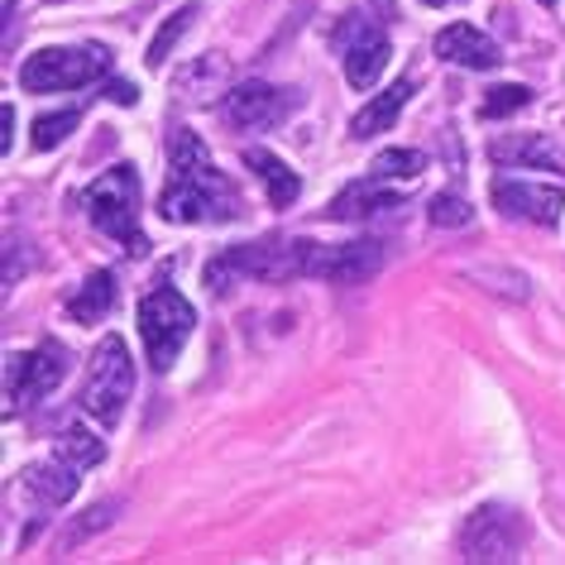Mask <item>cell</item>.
<instances>
[{
  "label": "cell",
  "instance_id": "obj_2",
  "mask_svg": "<svg viewBox=\"0 0 565 565\" xmlns=\"http://www.w3.org/2000/svg\"><path fill=\"white\" fill-rule=\"evenodd\" d=\"M239 278L282 282V278H312V245L307 239H254V245L225 249L206 264V288L231 292Z\"/></svg>",
  "mask_w": 565,
  "mask_h": 565
},
{
  "label": "cell",
  "instance_id": "obj_4",
  "mask_svg": "<svg viewBox=\"0 0 565 565\" xmlns=\"http://www.w3.org/2000/svg\"><path fill=\"white\" fill-rule=\"evenodd\" d=\"M196 331V307L182 298L178 288H153L139 302V335H145L153 374H168L188 345V335Z\"/></svg>",
  "mask_w": 565,
  "mask_h": 565
},
{
  "label": "cell",
  "instance_id": "obj_17",
  "mask_svg": "<svg viewBox=\"0 0 565 565\" xmlns=\"http://www.w3.org/2000/svg\"><path fill=\"white\" fill-rule=\"evenodd\" d=\"M245 163L259 173V182H264V192H268V202H274V211H288L292 202H298V192H302V182H298V173H292L282 159H274L268 149H249L245 153Z\"/></svg>",
  "mask_w": 565,
  "mask_h": 565
},
{
  "label": "cell",
  "instance_id": "obj_22",
  "mask_svg": "<svg viewBox=\"0 0 565 565\" xmlns=\"http://www.w3.org/2000/svg\"><path fill=\"white\" fill-rule=\"evenodd\" d=\"M82 125V110L73 106V110H53V116H39L34 120V149L44 153V149H58L67 135H73Z\"/></svg>",
  "mask_w": 565,
  "mask_h": 565
},
{
  "label": "cell",
  "instance_id": "obj_25",
  "mask_svg": "<svg viewBox=\"0 0 565 565\" xmlns=\"http://www.w3.org/2000/svg\"><path fill=\"white\" fill-rule=\"evenodd\" d=\"M427 216H431V225H446V231L450 225H470V202H465L460 192H436Z\"/></svg>",
  "mask_w": 565,
  "mask_h": 565
},
{
  "label": "cell",
  "instance_id": "obj_18",
  "mask_svg": "<svg viewBox=\"0 0 565 565\" xmlns=\"http://www.w3.org/2000/svg\"><path fill=\"white\" fill-rule=\"evenodd\" d=\"M489 159L513 168V163H532V168H551V173H561V153L546 145L542 135H508V139H493L489 145Z\"/></svg>",
  "mask_w": 565,
  "mask_h": 565
},
{
  "label": "cell",
  "instance_id": "obj_19",
  "mask_svg": "<svg viewBox=\"0 0 565 565\" xmlns=\"http://www.w3.org/2000/svg\"><path fill=\"white\" fill-rule=\"evenodd\" d=\"M110 307H116V278L102 268V274H92L73 298H67V317L82 321V327H96V321H106Z\"/></svg>",
  "mask_w": 565,
  "mask_h": 565
},
{
  "label": "cell",
  "instance_id": "obj_27",
  "mask_svg": "<svg viewBox=\"0 0 565 565\" xmlns=\"http://www.w3.org/2000/svg\"><path fill=\"white\" fill-rule=\"evenodd\" d=\"M106 102H116V106H135V102H139L135 82H110V87H106Z\"/></svg>",
  "mask_w": 565,
  "mask_h": 565
},
{
  "label": "cell",
  "instance_id": "obj_24",
  "mask_svg": "<svg viewBox=\"0 0 565 565\" xmlns=\"http://www.w3.org/2000/svg\"><path fill=\"white\" fill-rule=\"evenodd\" d=\"M422 168H427V159H422L417 149H384L374 159V178H388V173L393 178H417Z\"/></svg>",
  "mask_w": 565,
  "mask_h": 565
},
{
  "label": "cell",
  "instance_id": "obj_7",
  "mask_svg": "<svg viewBox=\"0 0 565 565\" xmlns=\"http://www.w3.org/2000/svg\"><path fill=\"white\" fill-rule=\"evenodd\" d=\"M63 374H67V355L53 341L24 350V355H10L6 360V403H10V413H24L30 403L49 398V393L63 384Z\"/></svg>",
  "mask_w": 565,
  "mask_h": 565
},
{
  "label": "cell",
  "instance_id": "obj_1",
  "mask_svg": "<svg viewBox=\"0 0 565 565\" xmlns=\"http://www.w3.org/2000/svg\"><path fill=\"white\" fill-rule=\"evenodd\" d=\"M159 211L173 225H221L239 216L235 182L211 163L206 145L192 130H173L168 139V188Z\"/></svg>",
  "mask_w": 565,
  "mask_h": 565
},
{
  "label": "cell",
  "instance_id": "obj_11",
  "mask_svg": "<svg viewBox=\"0 0 565 565\" xmlns=\"http://www.w3.org/2000/svg\"><path fill=\"white\" fill-rule=\"evenodd\" d=\"M225 116H231L235 130H274L278 120H288L292 96L268 87V82H239L235 92H225Z\"/></svg>",
  "mask_w": 565,
  "mask_h": 565
},
{
  "label": "cell",
  "instance_id": "obj_12",
  "mask_svg": "<svg viewBox=\"0 0 565 565\" xmlns=\"http://www.w3.org/2000/svg\"><path fill=\"white\" fill-rule=\"evenodd\" d=\"M384 268V245L379 239H355V245H312V278L331 282H364Z\"/></svg>",
  "mask_w": 565,
  "mask_h": 565
},
{
  "label": "cell",
  "instance_id": "obj_3",
  "mask_svg": "<svg viewBox=\"0 0 565 565\" xmlns=\"http://www.w3.org/2000/svg\"><path fill=\"white\" fill-rule=\"evenodd\" d=\"M82 206H87L92 225L120 245H130V254H145L149 239L139 231V173L130 163H116L106 168L102 178L82 192Z\"/></svg>",
  "mask_w": 565,
  "mask_h": 565
},
{
  "label": "cell",
  "instance_id": "obj_15",
  "mask_svg": "<svg viewBox=\"0 0 565 565\" xmlns=\"http://www.w3.org/2000/svg\"><path fill=\"white\" fill-rule=\"evenodd\" d=\"M24 493H30V503H39V508L67 503L77 493V465H67L63 456L49 465H30V470H24Z\"/></svg>",
  "mask_w": 565,
  "mask_h": 565
},
{
  "label": "cell",
  "instance_id": "obj_5",
  "mask_svg": "<svg viewBox=\"0 0 565 565\" xmlns=\"http://www.w3.org/2000/svg\"><path fill=\"white\" fill-rule=\"evenodd\" d=\"M110 73V49L106 44H77V49H39L20 67V87L34 96L49 92H77L87 82Z\"/></svg>",
  "mask_w": 565,
  "mask_h": 565
},
{
  "label": "cell",
  "instance_id": "obj_29",
  "mask_svg": "<svg viewBox=\"0 0 565 565\" xmlns=\"http://www.w3.org/2000/svg\"><path fill=\"white\" fill-rule=\"evenodd\" d=\"M422 6H431V10H446V6H460V0H422Z\"/></svg>",
  "mask_w": 565,
  "mask_h": 565
},
{
  "label": "cell",
  "instance_id": "obj_23",
  "mask_svg": "<svg viewBox=\"0 0 565 565\" xmlns=\"http://www.w3.org/2000/svg\"><path fill=\"white\" fill-rule=\"evenodd\" d=\"M527 106H532V92L527 87H493V92H484V106H479V116L499 120V116H513V110H527Z\"/></svg>",
  "mask_w": 565,
  "mask_h": 565
},
{
  "label": "cell",
  "instance_id": "obj_30",
  "mask_svg": "<svg viewBox=\"0 0 565 565\" xmlns=\"http://www.w3.org/2000/svg\"><path fill=\"white\" fill-rule=\"evenodd\" d=\"M542 6H556V0H542Z\"/></svg>",
  "mask_w": 565,
  "mask_h": 565
},
{
  "label": "cell",
  "instance_id": "obj_21",
  "mask_svg": "<svg viewBox=\"0 0 565 565\" xmlns=\"http://www.w3.org/2000/svg\"><path fill=\"white\" fill-rule=\"evenodd\" d=\"M58 456H63L67 465H77V470H92V465H102V460H106V446L96 441L92 431L67 427V431L58 436Z\"/></svg>",
  "mask_w": 565,
  "mask_h": 565
},
{
  "label": "cell",
  "instance_id": "obj_26",
  "mask_svg": "<svg viewBox=\"0 0 565 565\" xmlns=\"http://www.w3.org/2000/svg\"><path fill=\"white\" fill-rule=\"evenodd\" d=\"M110 518H116V503H102V508H92V513H87V522H77V527H73V542H82V536H92V532H102Z\"/></svg>",
  "mask_w": 565,
  "mask_h": 565
},
{
  "label": "cell",
  "instance_id": "obj_6",
  "mask_svg": "<svg viewBox=\"0 0 565 565\" xmlns=\"http://www.w3.org/2000/svg\"><path fill=\"white\" fill-rule=\"evenodd\" d=\"M135 393V364H130V350H125L120 335H106L92 355V370H87V384H82V407L102 422V427H116L125 417V403Z\"/></svg>",
  "mask_w": 565,
  "mask_h": 565
},
{
  "label": "cell",
  "instance_id": "obj_20",
  "mask_svg": "<svg viewBox=\"0 0 565 565\" xmlns=\"http://www.w3.org/2000/svg\"><path fill=\"white\" fill-rule=\"evenodd\" d=\"M202 15V0H192V6H182V10H173V15H168V24L159 34H153V44H149V67H159V63H168V53H173V44L182 34H188V24Z\"/></svg>",
  "mask_w": 565,
  "mask_h": 565
},
{
  "label": "cell",
  "instance_id": "obj_28",
  "mask_svg": "<svg viewBox=\"0 0 565 565\" xmlns=\"http://www.w3.org/2000/svg\"><path fill=\"white\" fill-rule=\"evenodd\" d=\"M10 135H15V110L0 106V153H10Z\"/></svg>",
  "mask_w": 565,
  "mask_h": 565
},
{
  "label": "cell",
  "instance_id": "obj_16",
  "mask_svg": "<svg viewBox=\"0 0 565 565\" xmlns=\"http://www.w3.org/2000/svg\"><path fill=\"white\" fill-rule=\"evenodd\" d=\"M403 196L398 192H388V188H379L374 178H364L355 182V188H345L335 202L327 206V216L331 221H364V216H379V211H388V206H398Z\"/></svg>",
  "mask_w": 565,
  "mask_h": 565
},
{
  "label": "cell",
  "instance_id": "obj_8",
  "mask_svg": "<svg viewBox=\"0 0 565 565\" xmlns=\"http://www.w3.org/2000/svg\"><path fill=\"white\" fill-rule=\"evenodd\" d=\"M522 542H527V527H522V518L503 503H484L465 522V536H460L465 561H518Z\"/></svg>",
  "mask_w": 565,
  "mask_h": 565
},
{
  "label": "cell",
  "instance_id": "obj_13",
  "mask_svg": "<svg viewBox=\"0 0 565 565\" xmlns=\"http://www.w3.org/2000/svg\"><path fill=\"white\" fill-rule=\"evenodd\" d=\"M436 58L470 67V73H489V67L503 63V53L484 30H475V24H450V30L436 34Z\"/></svg>",
  "mask_w": 565,
  "mask_h": 565
},
{
  "label": "cell",
  "instance_id": "obj_10",
  "mask_svg": "<svg viewBox=\"0 0 565 565\" xmlns=\"http://www.w3.org/2000/svg\"><path fill=\"white\" fill-rule=\"evenodd\" d=\"M493 206L513 221H532V225H556L561 221V206H565V192L561 188H546V182H522V178H493Z\"/></svg>",
  "mask_w": 565,
  "mask_h": 565
},
{
  "label": "cell",
  "instance_id": "obj_14",
  "mask_svg": "<svg viewBox=\"0 0 565 565\" xmlns=\"http://www.w3.org/2000/svg\"><path fill=\"white\" fill-rule=\"evenodd\" d=\"M407 96H413V82L398 77L388 92H379L370 106L355 110V120H350V135L355 139H374V135H388L393 125H398L403 116V106H407Z\"/></svg>",
  "mask_w": 565,
  "mask_h": 565
},
{
  "label": "cell",
  "instance_id": "obj_9",
  "mask_svg": "<svg viewBox=\"0 0 565 565\" xmlns=\"http://www.w3.org/2000/svg\"><path fill=\"white\" fill-rule=\"evenodd\" d=\"M341 58H345V82L355 92H370L379 73L388 67V34L374 20H350L341 30Z\"/></svg>",
  "mask_w": 565,
  "mask_h": 565
}]
</instances>
